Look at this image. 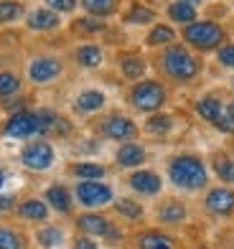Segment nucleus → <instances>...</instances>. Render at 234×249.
I'll list each match as a JSON object with an SVG mask.
<instances>
[{"instance_id": "nucleus-35", "label": "nucleus", "mask_w": 234, "mask_h": 249, "mask_svg": "<svg viewBox=\"0 0 234 249\" xmlns=\"http://www.w3.org/2000/svg\"><path fill=\"white\" fill-rule=\"evenodd\" d=\"M41 242L46 244V247H54V244L61 242V234L56 229H46V231H41Z\"/></svg>"}, {"instance_id": "nucleus-40", "label": "nucleus", "mask_w": 234, "mask_h": 249, "mask_svg": "<svg viewBox=\"0 0 234 249\" xmlns=\"http://www.w3.org/2000/svg\"><path fill=\"white\" fill-rule=\"evenodd\" d=\"M229 112H232V117H234V102H232V105H229Z\"/></svg>"}, {"instance_id": "nucleus-31", "label": "nucleus", "mask_w": 234, "mask_h": 249, "mask_svg": "<svg viewBox=\"0 0 234 249\" xmlns=\"http://www.w3.org/2000/svg\"><path fill=\"white\" fill-rule=\"evenodd\" d=\"M18 13H20V5L13 3V0H5V3H0V23H5V20H13Z\"/></svg>"}, {"instance_id": "nucleus-23", "label": "nucleus", "mask_w": 234, "mask_h": 249, "mask_svg": "<svg viewBox=\"0 0 234 249\" xmlns=\"http://www.w3.org/2000/svg\"><path fill=\"white\" fill-rule=\"evenodd\" d=\"M74 176L87 178V180H97V178L105 176V168L94 165V163H79V165H74Z\"/></svg>"}, {"instance_id": "nucleus-26", "label": "nucleus", "mask_w": 234, "mask_h": 249, "mask_svg": "<svg viewBox=\"0 0 234 249\" xmlns=\"http://www.w3.org/2000/svg\"><path fill=\"white\" fill-rule=\"evenodd\" d=\"M122 71H125V76L135 79V76H140L143 71H145V61H143V59H135V56H130V59H122Z\"/></svg>"}, {"instance_id": "nucleus-36", "label": "nucleus", "mask_w": 234, "mask_h": 249, "mask_svg": "<svg viewBox=\"0 0 234 249\" xmlns=\"http://www.w3.org/2000/svg\"><path fill=\"white\" fill-rule=\"evenodd\" d=\"M219 61L224 66H234V46H224L219 51Z\"/></svg>"}, {"instance_id": "nucleus-14", "label": "nucleus", "mask_w": 234, "mask_h": 249, "mask_svg": "<svg viewBox=\"0 0 234 249\" xmlns=\"http://www.w3.org/2000/svg\"><path fill=\"white\" fill-rule=\"evenodd\" d=\"M143 158H145V150L140 145H122L120 153H117V163L125 165V168H132V165H140Z\"/></svg>"}, {"instance_id": "nucleus-3", "label": "nucleus", "mask_w": 234, "mask_h": 249, "mask_svg": "<svg viewBox=\"0 0 234 249\" xmlns=\"http://www.w3.org/2000/svg\"><path fill=\"white\" fill-rule=\"evenodd\" d=\"M221 28L216 23H191L186 31H183V38L188 43H194V46L198 49H211V46H216V43L221 41Z\"/></svg>"}, {"instance_id": "nucleus-24", "label": "nucleus", "mask_w": 234, "mask_h": 249, "mask_svg": "<svg viewBox=\"0 0 234 249\" xmlns=\"http://www.w3.org/2000/svg\"><path fill=\"white\" fill-rule=\"evenodd\" d=\"M76 59H79V64H84V66H99L102 51H99L97 46H82L79 53H76Z\"/></svg>"}, {"instance_id": "nucleus-29", "label": "nucleus", "mask_w": 234, "mask_h": 249, "mask_svg": "<svg viewBox=\"0 0 234 249\" xmlns=\"http://www.w3.org/2000/svg\"><path fill=\"white\" fill-rule=\"evenodd\" d=\"M168 41H173V31L168 28V26H158L150 36H148V43L150 46H158V43H168Z\"/></svg>"}, {"instance_id": "nucleus-10", "label": "nucleus", "mask_w": 234, "mask_h": 249, "mask_svg": "<svg viewBox=\"0 0 234 249\" xmlns=\"http://www.w3.org/2000/svg\"><path fill=\"white\" fill-rule=\"evenodd\" d=\"M105 135L112 140H130L135 135V124L125 117H109L105 122Z\"/></svg>"}, {"instance_id": "nucleus-1", "label": "nucleus", "mask_w": 234, "mask_h": 249, "mask_svg": "<svg viewBox=\"0 0 234 249\" xmlns=\"http://www.w3.org/2000/svg\"><path fill=\"white\" fill-rule=\"evenodd\" d=\"M171 180L181 188H201L206 183V168L198 158L181 155L171 163Z\"/></svg>"}, {"instance_id": "nucleus-19", "label": "nucleus", "mask_w": 234, "mask_h": 249, "mask_svg": "<svg viewBox=\"0 0 234 249\" xmlns=\"http://www.w3.org/2000/svg\"><path fill=\"white\" fill-rule=\"evenodd\" d=\"M82 5L92 16H109L117 5V0H82Z\"/></svg>"}, {"instance_id": "nucleus-4", "label": "nucleus", "mask_w": 234, "mask_h": 249, "mask_svg": "<svg viewBox=\"0 0 234 249\" xmlns=\"http://www.w3.org/2000/svg\"><path fill=\"white\" fill-rule=\"evenodd\" d=\"M132 105L138 109H145V112H155L163 105V87L155 84V82H143L132 89Z\"/></svg>"}, {"instance_id": "nucleus-25", "label": "nucleus", "mask_w": 234, "mask_h": 249, "mask_svg": "<svg viewBox=\"0 0 234 249\" xmlns=\"http://www.w3.org/2000/svg\"><path fill=\"white\" fill-rule=\"evenodd\" d=\"M145 130L153 132V135L168 132V130H171V117H165V115H153V117L145 122Z\"/></svg>"}, {"instance_id": "nucleus-34", "label": "nucleus", "mask_w": 234, "mask_h": 249, "mask_svg": "<svg viewBox=\"0 0 234 249\" xmlns=\"http://www.w3.org/2000/svg\"><path fill=\"white\" fill-rule=\"evenodd\" d=\"M127 20H132V23H148V20H153V13L145 8H132V13L127 16Z\"/></svg>"}, {"instance_id": "nucleus-15", "label": "nucleus", "mask_w": 234, "mask_h": 249, "mask_svg": "<svg viewBox=\"0 0 234 249\" xmlns=\"http://www.w3.org/2000/svg\"><path fill=\"white\" fill-rule=\"evenodd\" d=\"M198 115H201L204 120H209V122H214L216 124V120L224 115V112H221V102L216 99V97H206V99H201L198 102Z\"/></svg>"}, {"instance_id": "nucleus-32", "label": "nucleus", "mask_w": 234, "mask_h": 249, "mask_svg": "<svg viewBox=\"0 0 234 249\" xmlns=\"http://www.w3.org/2000/svg\"><path fill=\"white\" fill-rule=\"evenodd\" d=\"M0 249H20L18 234H13L10 229H0Z\"/></svg>"}, {"instance_id": "nucleus-38", "label": "nucleus", "mask_w": 234, "mask_h": 249, "mask_svg": "<svg viewBox=\"0 0 234 249\" xmlns=\"http://www.w3.org/2000/svg\"><path fill=\"white\" fill-rule=\"evenodd\" d=\"M74 249H97V247H94V242H89V239H79L74 244Z\"/></svg>"}, {"instance_id": "nucleus-33", "label": "nucleus", "mask_w": 234, "mask_h": 249, "mask_svg": "<svg viewBox=\"0 0 234 249\" xmlns=\"http://www.w3.org/2000/svg\"><path fill=\"white\" fill-rule=\"evenodd\" d=\"M76 31H89V33H97V31H105V23L102 20H97V18H82V20H76L74 23Z\"/></svg>"}, {"instance_id": "nucleus-39", "label": "nucleus", "mask_w": 234, "mask_h": 249, "mask_svg": "<svg viewBox=\"0 0 234 249\" xmlns=\"http://www.w3.org/2000/svg\"><path fill=\"white\" fill-rule=\"evenodd\" d=\"M181 3H186V5H196V3H201V0H181Z\"/></svg>"}, {"instance_id": "nucleus-28", "label": "nucleus", "mask_w": 234, "mask_h": 249, "mask_svg": "<svg viewBox=\"0 0 234 249\" xmlns=\"http://www.w3.org/2000/svg\"><path fill=\"white\" fill-rule=\"evenodd\" d=\"M216 173L221 180H227V183H234V163L227 160V158H216Z\"/></svg>"}, {"instance_id": "nucleus-30", "label": "nucleus", "mask_w": 234, "mask_h": 249, "mask_svg": "<svg viewBox=\"0 0 234 249\" xmlns=\"http://www.w3.org/2000/svg\"><path fill=\"white\" fill-rule=\"evenodd\" d=\"M117 211H120V213H125L127 219H138L140 213H143V209L138 206L135 201H130V198H122V201H117Z\"/></svg>"}, {"instance_id": "nucleus-9", "label": "nucleus", "mask_w": 234, "mask_h": 249, "mask_svg": "<svg viewBox=\"0 0 234 249\" xmlns=\"http://www.w3.org/2000/svg\"><path fill=\"white\" fill-rule=\"evenodd\" d=\"M206 209L214 213H229L234 209V191L227 188H216L206 196Z\"/></svg>"}, {"instance_id": "nucleus-27", "label": "nucleus", "mask_w": 234, "mask_h": 249, "mask_svg": "<svg viewBox=\"0 0 234 249\" xmlns=\"http://www.w3.org/2000/svg\"><path fill=\"white\" fill-rule=\"evenodd\" d=\"M186 216V209L181 206V203H168V206L161 209V219L163 221H181Z\"/></svg>"}, {"instance_id": "nucleus-12", "label": "nucleus", "mask_w": 234, "mask_h": 249, "mask_svg": "<svg viewBox=\"0 0 234 249\" xmlns=\"http://www.w3.org/2000/svg\"><path fill=\"white\" fill-rule=\"evenodd\" d=\"M130 186L135 191H140V194H158L161 191V178L155 173H150V171H140V173H132Z\"/></svg>"}, {"instance_id": "nucleus-21", "label": "nucleus", "mask_w": 234, "mask_h": 249, "mask_svg": "<svg viewBox=\"0 0 234 249\" xmlns=\"http://www.w3.org/2000/svg\"><path fill=\"white\" fill-rule=\"evenodd\" d=\"M168 13H171V18H173V20H181V23H191L194 16H196V10H194V5L173 3V5L168 8Z\"/></svg>"}, {"instance_id": "nucleus-17", "label": "nucleus", "mask_w": 234, "mask_h": 249, "mask_svg": "<svg viewBox=\"0 0 234 249\" xmlns=\"http://www.w3.org/2000/svg\"><path fill=\"white\" fill-rule=\"evenodd\" d=\"M46 198H49V203H51L56 211H69V206H72L69 191L61 188V186H51V188L46 191Z\"/></svg>"}, {"instance_id": "nucleus-22", "label": "nucleus", "mask_w": 234, "mask_h": 249, "mask_svg": "<svg viewBox=\"0 0 234 249\" xmlns=\"http://www.w3.org/2000/svg\"><path fill=\"white\" fill-rule=\"evenodd\" d=\"M18 89H20V82L16 74L0 71V97H13Z\"/></svg>"}, {"instance_id": "nucleus-20", "label": "nucleus", "mask_w": 234, "mask_h": 249, "mask_svg": "<svg viewBox=\"0 0 234 249\" xmlns=\"http://www.w3.org/2000/svg\"><path fill=\"white\" fill-rule=\"evenodd\" d=\"M20 213H23L26 219H33V221H41V219H46V203H41V201H26L23 206H20Z\"/></svg>"}, {"instance_id": "nucleus-16", "label": "nucleus", "mask_w": 234, "mask_h": 249, "mask_svg": "<svg viewBox=\"0 0 234 249\" xmlns=\"http://www.w3.org/2000/svg\"><path fill=\"white\" fill-rule=\"evenodd\" d=\"M105 105V94L102 92H94V89H89V92H82L79 99H76V109L82 112H94Z\"/></svg>"}, {"instance_id": "nucleus-5", "label": "nucleus", "mask_w": 234, "mask_h": 249, "mask_svg": "<svg viewBox=\"0 0 234 249\" xmlns=\"http://www.w3.org/2000/svg\"><path fill=\"white\" fill-rule=\"evenodd\" d=\"M76 196H79L84 206H105L107 201H112V191L102 183H97V180H84L76 188Z\"/></svg>"}, {"instance_id": "nucleus-6", "label": "nucleus", "mask_w": 234, "mask_h": 249, "mask_svg": "<svg viewBox=\"0 0 234 249\" xmlns=\"http://www.w3.org/2000/svg\"><path fill=\"white\" fill-rule=\"evenodd\" d=\"M23 163L28 168H33V171H43V168H49L54 163V150L51 145L46 142H33L28 145V148L23 150Z\"/></svg>"}, {"instance_id": "nucleus-41", "label": "nucleus", "mask_w": 234, "mask_h": 249, "mask_svg": "<svg viewBox=\"0 0 234 249\" xmlns=\"http://www.w3.org/2000/svg\"><path fill=\"white\" fill-rule=\"evenodd\" d=\"M3 180H5V178H3V173H0V186H3Z\"/></svg>"}, {"instance_id": "nucleus-37", "label": "nucleus", "mask_w": 234, "mask_h": 249, "mask_svg": "<svg viewBox=\"0 0 234 249\" xmlns=\"http://www.w3.org/2000/svg\"><path fill=\"white\" fill-rule=\"evenodd\" d=\"M49 3V8H54V10H72L74 5H76V0H46Z\"/></svg>"}, {"instance_id": "nucleus-2", "label": "nucleus", "mask_w": 234, "mask_h": 249, "mask_svg": "<svg viewBox=\"0 0 234 249\" xmlns=\"http://www.w3.org/2000/svg\"><path fill=\"white\" fill-rule=\"evenodd\" d=\"M163 66L176 79H191L198 69V64L191 59V53H186L183 49H171L163 56Z\"/></svg>"}, {"instance_id": "nucleus-7", "label": "nucleus", "mask_w": 234, "mask_h": 249, "mask_svg": "<svg viewBox=\"0 0 234 249\" xmlns=\"http://www.w3.org/2000/svg\"><path fill=\"white\" fill-rule=\"evenodd\" d=\"M5 132L10 138H28V135H36L38 132V120H36V115H31V112H20V115L8 120Z\"/></svg>"}, {"instance_id": "nucleus-13", "label": "nucleus", "mask_w": 234, "mask_h": 249, "mask_svg": "<svg viewBox=\"0 0 234 249\" xmlns=\"http://www.w3.org/2000/svg\"><path fill=\"white\" fill-rule=\"evenodd\" d=\"M28 26L36 28V31L56 28V26H59V16L51 13V10H33V13L28 16Z\"/></svg>"}, {"instance_id": "nucleus-11", "label": "nucleus", "mask_w": 234, "mask_h": 249, "mask_svg": "<svg viewBox=\"0 0 234 249\" xmlns=\"http://www.w3.org/2000/svg\"><path fill=\"white\" fill-rule=\"evenodd\" d=\"M79 226L87 234H94V236H115V229L109 226L107 219L99 216V213H84L79 219Z\"/></svg>"}, {"instance_id": "nucleus-18", "label": "nucleus", "mask_w": 234, "mask_h": 249, "mask_svg": "<svg viewBox=\"0 0 234 249\" xmlns=\"http://www.w3.org/2000/svg\"><path fill=\"white\" fill-rule=\"evenodd\" d=\"M140 249H173V242L158 231H148L140 239Z\"/></svg>"}, {"instance_id": "nucleus-8", "label": "nucleus", "mask_w": 234, "mask_h": 249, "mask_svg": "<svg viewBox=\"0 0 234 249\" xmlns=\"http://www.w3.org/2000/svg\"><path fill=\"white\" fill-rule=\"evenodd\" d=\"M59 71H61V64L56 59H36L28 69L33 82H51V79L59 76Z\"/></svg>"}]
</instances>
